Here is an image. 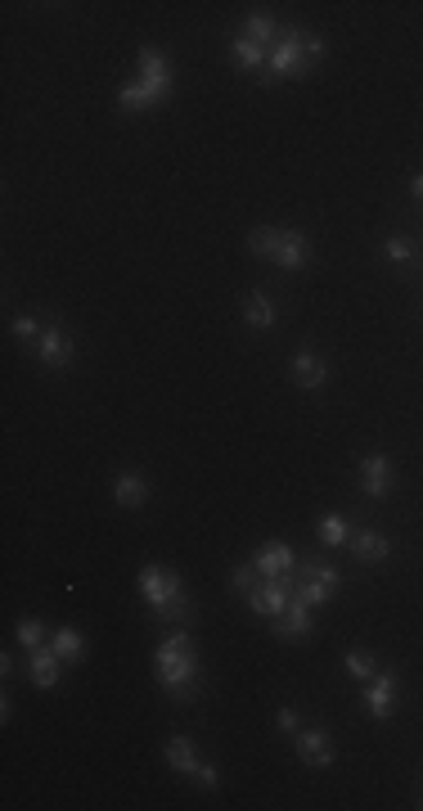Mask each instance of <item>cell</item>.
<instances>
[{
	"label": "cell",
	"mask_w": 423,
	"mask_h": 811,
	"mask_svg": "<svg viewBox=\"0 0 423 811\" xmlns=\"http://www.w3.org/2000/svg\"><path fill=\"white\" fill-rule=\"evenodd\" d=\"M324 55V41L320 37H306V32H297V28H284L279 32V41H275V50H270V59H266V82H279V77H302L315 59Z\"/></svg>",
	"instance_id": "1"
},
{
	"label": "cell",
	"mask_w": 423,
	"mask_h": 811,
	"mask_svg": "<svg viewBox=\"0 0 423 811\" xmlns=\"http://www.w3.org/2000/svg\"><path fill=\"white\" fill-rule=\"evenodd\" d=\"M167 95H172V68H167V59H163L158 50H140V77H136L131 86H122L118 104H122L127 113H140V109L163 104Z\"/></svg>",
	"instance_id": "2"
},
{
	"label": "cell",
	"mask_w": 423,
	"mask_h": 811,
	"mask_svg": "<svg viewBox=\"0 0 423 811\" xmlns=\"http://www.w3.org/2000/svg\"><path fill=\"white\" fill-rule=\"evenodd\" d=\"M158 676L163 685L176 694V699H189L194 685H198V663H194V640L185 631H172L163 645H158Z\"/></svg>",
	"instance_id": "3"
},
{
	"label": "cell",
	"mask_w": 423,
	"mask_h": 811,
	"mask_svg": "<svg viewBox=\"0 0 423 811\" xmlns=\"http://www.w3.org/2000/svg\"><path fill=\"white\" fill-rule=\"evenodd\" d=\"M297 577H302V586L293 591L302 604H324L329 595H333V586L342 582L338 577V568H329V564H306V568H297Z\"/></svg>",
	"instance_id": "4"
},
{
	"label": "cell",
	"mask_w": 423,
	"mask_h": 811,
	"mask_svg": "<svg viewBox=\"0 0 423 811\" xmlns=\"http://www.w3.org/2000/svg\"><path fill=\"white\" fill-rule=\"evenodd\" d=\"M293 577H261L252 591H248V604L257 609V613H266V618H279L284 609H288V600H293Z\"/></svg>",
	"instance_id": "5"
},
{
	"label": "cell",
	"mask_w": 423,
	"mask_h": 811,
	"mask_svg": "<svg viewBox=\"0 0 423 811\" xmlns=\"http://www.w3.org/2000/svg\"><path fill=\"white\" fill-rule=\"evenodd\" d=\"M140 595L163 613L167 604H176V595H181V582H176V573H167V568H158V564H149L145 573H140Z\"/></svg>",
	"instance_id": "6"
},
{
	"label": "cell",
	"mask_w": 423,
	"mask_h": 811,
	"mask_svg": "<svg viewBox=\"0 0 423 811\" xmlns=\"http://www.w3.org/2000/svg\"><path fill=\"white\" fill-rule=\"evenodd\" d=\"M365 708H369V717H378V721L392 717V708H396V676H392V672H374V676H369Z\"/></svg>",
	"instance_id": "7"
},
{
	"label": "cell",
	"mask_w": 423,
	"mask_h": 811,
	"mask_svg": "<svg viewBox=\"0 0 423 811\" xmlns=\"http://www.w3.org/2000/svg\"><path fill=\"white\" fill-rule=\"evenodd\" d=\"M257 573L261 577H293L297 573V564H293V550L284 546V541H266L261 550H257Z\"/></svg>",
	"instance_id": "8"
},
{
	"label": "cell",
	"mask_w": 423,
	"mask_h": 811,
	"mask_svg": "<svg viewBox=\"0 0 423 811\" xmlns=\"http://www.w3.org/2000/svg\"><path fill=\"white\" fill-rule=\"evenodd\" d=\"M297 753H302V762H306V766H315V771L333 766V744H329V735H324V730H315V726L297 730Z\"/></svg>",
	"instance_id": "9"
},
{
	"label": "cell",
	"mask_w": 423,
	"mask_h": 811,
	"mask_svg": "<svg viewBox=\"0 0 423 811\" xmlns=\"http://www.w3.org/2000/svg\"><path fill=\"white\" fill-rule=\"evenodd\" d=\"M360 492L374 496V501H383V496L392 492V460H387V456H369V460L360 465Z\"/></svg>",
	"instance_id": "10"
},
{
	"label": "cell",
	"mask_w": 423,
	"mask_h": 811,
	"mask_svg": "<svg viewBox=\"0 0 423 811\" xmlns=\"http://www.w3.org/2000/svg\"><path fill=\"white\" fill-rule=\"evenodd\" d=\"M37 356H41L46 365H55V370H64V365L73 361V338L64 334V325H50V329L41 334V343H37Z\"/></svg>",
	"instance_id": "11"
},
{
	"label": "cell",
	"mask_w": 423,
	"mask_h": 811,
	"mask_svg": "<svg viewBox=\"0 0 423 811\" xmlns=\"http://www.w3.org/2000/svg\"><path fill=\"white\" fill-rule=\"evenodd\" d=\"M311 631V604H302L297 595L288 600V609L275 618V636H288V640H297V636H306Z\"/></svg>",
	"instance_id": "12"
},
{
	"label": "cell",
	"mask_w": 423,
	"mask_h": 811,
	"mask_svg": "<svg viewBox=\"0 0 423 811\" xmlns=\"http://www.w3.org/2000/svg\"><path fill=\"white\" fill-rule=\"evenodd\" d=\"M275 262H279L284 271H302V266H306V235H297V230H279Z\"/></svg>",
	"instance_id": "13"
},
{
	"label": "cell",
	"mask_w": 423,
	"mask_h": 811,
	"mask_svg": "<svg viewBox=\"0 0 423 811\" xmlns=\"http://www.w3.org/2000/svg\"><path fill=\"white\" fill-rule=\"evenodd\" d=\"M293 379H297V388H320L329 379V365L315 352H297L293 356Z\"/></svg>",
	"instance_id": "14"
},
{
	"label": "cell",
	"mask_w": 423,
	"mask_h": 811,
	"mask_svg": "<svg viewBox=\"0 0 423 811\" xmlns=\"http://www.w3.org/2000/svg\"><path fill=\"white\" fill-rule=\"evenodd\" d=\"M59 663H64V658L55 654V645H50V649H46V645H41V649H32V658H28V667H32V681H37L41 690H50V685L59 681Z\"/></svg>",
	"instance_id": "15"
},
{
	"label": "cell",
	"mask_w": 423,
	"mask_h": 811,
	"mask_svg": "<svg viewBox=\"0 0 423 811\" xmlns=\"http://www.w3.org/2000/svg\"><path fill=\"white\" fill-rule=\"evenodd\" d=\"M351 550H356L360 564H378V559L392 555V541L378 537V532H356V537H351Z\"/></svg>",
	"instance_id": "16"
},
{
	"label": "cell",
	"mask_w": 423,
	"mask_h": 811,
	"mask_svg": "<svg viewBox=\"0 0 423 811\" xmlns=\"http://www.w3.org/2000/svg\"><path fill=\"white\" fill-rule=\"evenodd\" d=\"M113 496H118V505H127V510H140V505H145V496H149V487H145V478H140V474H118V487H113Z\"/></svg>",
	"instance_id": "17"
},
{
	"label": "cell",
	"mask_w": 423,
	"mask_h": 811,
	"mask_svg": "<svg viewBox=\"0 0 423 811\" xmlns=\"http://www.w3.org/2000/svg\"><path fill=\"white\" fill-rule=\"evenodd\" d=\"M230 55H234V64H239V68H248V73H252V68H266V59H270V55H266V50H261L257 41H248L243 32L234 37V46H230Z\"/></svg>",
	"instance_id": "18"
},
{
	"label": "cell",
	"mask_w": 423,
	"mask_h": 811,
	"mask_svg": "<svg viewBox=\"0 0 423 811\" xmlns=\"http://www.w3.org/2000/svg\"><path fill=\"white\" fill-rule=\"evenodd\" d=\"M243 320H248L252 329H270V325H275L270 298H266V293H252V298H248V307H243Z\"/></svg>",
	"instance_id": "19"
},
{
	"label": "cell",
	"mask_w": 423,
	"mask_h": 811,
	"mask_svg": "<svg viewBox=\"0 0 423 811\" xmlns=\"http://www.w3.org/2000/svg\"><path fill=\"white\" fill-rule=\"evenodd\" d=\"M320 541H324L329 550L347 546V541H351V532H347V519H342V514H324V519H320Z\"/></svg>",
	"instance_id": "20"
},
{
	"label": "cell",
	"mask_w": 423,
	"mask_h": 811,
	"mask_svg": "<svg viewBox=\"0 0 423 811\" xmlns=\"http://www.w3.org/2000/svg\"><path fill=\"white\" fill-rule=\"evenodd\" d=\"M167 762H172V766H176V771H189V775H194V771H198V766H203V762H198V753H194V744H189V739H172V744H167Z\"/></svg>",
	"instance_id": "21"
},
{
	"label": "cell",
	"mask_w": 423,
	"mask_h": 811,
	"mask_svg": "<svg viewBox=\"0 0 423 811\" xmlns=\"http://www.w3.org/2000/svg\"><path fill=\"white\" fill-rule=\"evenodd\" d=\"M243 37H248V41H257V46L266 50V46H275V41H279V28H275L266 14H252V19H248V28H243Z\"/></svg>",
	"instance_id": "22"
},
{
	"label": "cell",
	"mask_w": 423,
	"mask_h": 811,
	"mask_svg": "<svg viewBox=\"0 0 423 811\" xmlns=\"http://www.w3.org/2000/svg\"><path fill=\"white\" fill-rule=\"evenodd\" d=\"M275 244H279V226H257V230L248 235V248H252L257 257H275Z\"/></svg>",
	"instance_id": "23"
},
{
	"label": "cell",
	"mask_w": 423,
	"mask_h": 811,
	"mask_svg": "<svg viewBox=\"0 0 423 811\" xmlns=\"http://www.w3.org/2000/svg\"><path fill=\"white\" fill-rule=\"evenodd\" d=\"M82 649H86V640H82L77 631H68V627H64V631L55 636V654H59L64 663H73V658H82Z\"/></svg>",
	"instance_id": "24"
},
{
	"label": "cell",
	"mask_w": 423,
	"mask_h": 811,
	"mask_svg": "<svg viewBox=\"0 0 423 811\" xmlns=\"http://www.w3.org/2000/svg\"><path fill=\"white\" fill-rule=\"evenodd\" d=\"M342 667H347V676H356V681H369V676H374V654H365V649H351V654L342 658Z\"/></svg>",
	"instance_id": "25"
},
{
	"label": "cell",
	"mask_w": 423,
	"mask_h": 811,
	"mask_svg": "<svg viewBox=\"0 0 423 811\" xmlns=\"http://www.w3.org/2000/svg\"><path fill=\"white\" fill-rule=\"evenodd\" d=\"M14 334H19V343H32V347H37L46 329H41V320H37V316H19V320H14Z\"/></svg>",
	"instance_id": "26"
},
{
	"label": "cell",
	"mask_w": 423,
	"mask_h": 811,
	"mask_svg": "<svg viewBox=\"0 0 423 811\" xmlns=\"http://www.w3.org/2000/svg\"><path fill=\"white\" fill-rule=\"evenodd\" d=\"M19 640H23L28 649H41V640H46L41 622H37V618H23V622H19Z\"/></svg>",
	"instance_id": "27"
},
{
	"label": "cell",
	"mask_w": 423,
	"mask_h": 811,
	"mask_svg": "<svg viewBox=\"0 0 423 811\" xmlns=\"http://www.w3.org/2000/svg\"><path fill=\"white\" fill-rule=\"evenodd\" d=\"M383 257H387V262H410L414 248H410V239H387V244H383Z\"/></svg>",
	"instance_id": "28"
},
{
	"label": "cell",
	"mask_w": 423,
	"mask_h": 811,
	"mask_svg": "<svg viewBox=\"0 0 423 811\" xmlns=\"http://www.w3.org/2000/svg\"><path fill=\"white\" fill-rule=\"evenodd\" d=\"M257 582H261L257 564H239V568H234V586H239V591H252Z\"/></svg>",
	"instance_id": "29"
},
{
	"label": "cell",
	"mask_w": 423,
	"mask_h": 811,
	"mask_svg": "<svg viewBox=\"0 0 423 811\" xmlns=\"http://www.w3.org/2000/svg\"><path fill=\"white\" fill-rule=\"evenodd\" d=\"M275 726H279V730H288V735H297V730H302V721H297V712H293V708H279V712H275Z\"/></svg>",
	"instance_id": "30"
},
{
	"label": "cell",
	"mask_w": 423,
	"mask_h": 811,
	"mask_svg": "<svg viewBox=\"0 0 423 811\" xmlns=\"http://www.w3.org/2000/svg\"><path fill=\"white\" fill-rule=\"evenodd\" d=\"M194 775H198V780H203V784H207V789H212V784H216V771H212V766H207V762H203V766H198V771H194Z\"/></svg>",
	"instance_id": "31"
},
{
	"label": "cell",
	"mask_w": 423,
	"mask_h": 811,
	"mask_svg": "<svg viewBox=\"0 0 423 811\" xmlns=\"http://www.w3.org/2000/svg\"><path fill=\"white\" fill-rule=\"evenodd\" d=\"M410 194H414V199H423V172H419V176L410 181Z\"/></svg>",
	"instance_id": "32"
}]
</instances>
